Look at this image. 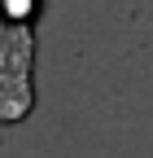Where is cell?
Returning <instances> with one entry per match:
<instances>
[{
	"mask_svg": "<svg viewBox=\"0 0 153 158\" xmlns=\"http://www.w3.org/2000/svg\"><path fill=\"white\" fill-rule=\"evenodd\" d=\"M35 62H40L35 22H5V31H0V123L5 127L26 123L40 106Z\"/></svg>",
	"mask_w": 153,
	"mask_h": 158,
	"instance_id": "cell-1",
	"label": "cell"
},
{
	"mask_svg": "<svg viewBox=\"0 0 153 158\" xmlns=\"http://www.w3.org/2000/svg\"><path fill=\"white\" fill-rule=\"evenodd\" d=\"M0 13L5 22H40L44 0H0Z\"/></svg>",
	"mask_w": 153,
	"mask_h": 158,
	"instance_id": "cell-2",
	"label": "cell"
}]
</instances>
